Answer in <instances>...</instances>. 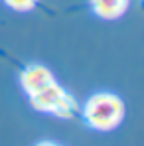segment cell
Listing matches in <instances>:
<instances>
[{
  "label": "cell",
  "mask_w": 144,
  "mask_h": 146,
  "mask_svg": "<svg viewBox=\"0 0 144 146\" xmlns=\"http://www.w3.org/2000/svg\"><path fill=\"white\" fill-rule=\"evenodd\" d=\"M83 119L91 128L109 132L124 119V103L115 93H95L83 105Z\"/></svg>",
  "instance_id": "1"
},
{
  "label": "cell",
  "mask_w": 144,
  "mask_h": 146,
  "mask_svg": "<svg viewBox=\"0 0 144 146\" xmlns=\"http://www.w3.org/2000/svg\"><path fill=\"white\" fill-rule=\"evenodd\" d=\"M30 103L36 111L51 113L59 119H73L79 111V103L75 101V97L69 95L65 89H61L55 81L40 89L38 93L30 95Z\"/></svg>",
  "instance_id": "2"
},
{
  "label": "cell",
  "mask_w": 144,
  "mask_h": 146,
  "mask_svg": "<svg viewBox=\"0 0 144 146\" xmlns=\"http://www.w3.org/2000/svg\"><path fill=\"white\" fill-rule=\"evenodd\" d=\"M53 81H55L53 73L49 71L46 65H40V63H32L26 69H22V73H20V85H22V89L28 95L38 93L40 89L48 87Z\"/></svg>",
  "instance_id": "3"
},
{
  "label": "cell",
  "mask_w": 144,
  "mask_h": 146,
  "mask_svg": "<svg viewBox=\"0 0 144 146\" xmlns=\"http://www.w3.org/2000/svg\"><path fill=\"white\" fill-rule=\"evenodd\" d=\"M128 2L130 0H91V8L103 20H117L126 12Z\"/></svg>",
  "instance_id": "4"
},
{
  "label": "cell",
  "mask_w": 144,
  "mask_h": 146,
  "mask_svg": "<svg viewBox=\"0 0 144 146\" xmlns=\"http://www.w3.org/2000/svg\"><path fill=\"white\" fill-rule=\"evenodd\" d=\"M4 4L16 12H28L38 4V0H4Z\"/></svg>",
  "instance_id": "5"
},
{
  "label": "cell",
  "mask_w": 144,
  "mask_h": 146,
  "mask_svg": "<svg viewBox=\"0 0 144 146\" xmlns=\"http://www.w3.org/2000/svg\"><path fill=\"white\" fill-rule=\"evenodd\" d=\"M36 146H61V144H57V142H49V140H44V142H40V144H36Z\"/></svg>",
  "instance_id": "6"
}]
</instances>
